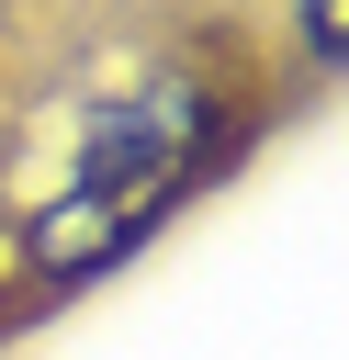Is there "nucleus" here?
<instances>
[{
	"label": "nucleus",
	"mask_w": 349,
	"mask_h": 360,
	"mask_svg": "<svg viewBox=\"0 0 349 360\" xmlns=\"http://www.w3.org/2000/svg\"><path fill=\"white\" fill-rule=\"evenodd\" d=\"M214 158V101L180 79H158V90H135V101H113L101 124H90V146L68 158V180L34 202V225H23V248H34V270L45 281H90L101 259H124L180 191H191V169Z\"/></svg>",
	"instance_id": "obj_1"
},
{
	"label": "nucleus",
	"mask_w": 349,
	"mask_h": 360,
	"mask_svg": "<svg viewBox=\"0 0 349 360\" xmlns=\"http://www.w3.org/2000/svg\"><path fill=\"white\" fill-rule=\"evenodd\" d=\"M293 34L315 68H349V0H293Z\"/></svg>",
	"instance_id": "obj_2"
}]
</instances>
